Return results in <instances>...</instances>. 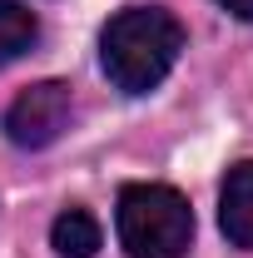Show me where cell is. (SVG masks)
<instances>
[{
	"label": "cell",
	"mask_w": 253,
	"mask_h": 258,
	"mask_svg": "<svg viewBox=\"0 0 253 258\" xmlns=\"http://www.w3.org/2000/svg\"><path fill=\"white\" fill-rule=\"evenodd\" d=\"M179 50H184V25L159 5H134L124 15H114L99 35L104 75L124 95H149L154 85H164Z\"/></svg>",
	"instance_id": "cell-1"
},
{
	"label": "cell",
	"mask_w": 253,
	"mask_h": 258,
	"mask_svg": "<svg viewBox=\"0 0 253 258\" xmlns=\"http://www.w3.org/2000/svg\"><path fill=\"white\" fill-rule=\"evenodd\" d=\"M114 224L129 258H184L194 243V209L169 184H129Z\"/></svg>",
	"instance_id": "cell-2"
},
{
	"label": "cell",
	"mask_w": 253,
	"mask_h": 258,
	"mask_svg": "<svg viewBox=\"0 0 253 258\" xmlns=\"http://www.w3.org/2000/svg\"><path fill=\"white\" fill-rule=\"evenodd\" d=\"M70 124V85L60 80H40L25 95H15V104L5 109V139L20 149H45L55 144Z\"/></svg>",
	"instance_id": "cell-3"
},
{
	"label": "cell",
	"mask_w": 253,
	"mask_h": 258,
	"mask_svg": "<svg viewBox=\"0 0 253 258\" xmlns=\"http://www.w3.org/2000/svg\"><path fill=\"white\" fill-rule=\"evenodd\" d=\"M219 224H223L233 248L253 253V159L228 169L223 194H219Z\"/></svg>",
	"instance_id": "cell-4"
},
{
	"label": "cell",
	"mask_w": 253,
	"mask_h": 258,
	"mask_svg": "<svg viewBox=\"0 0 253 258\" xmlns=\"http://www.w3.org/2000/svg\"><path fill=\"white\" fill-rule=\"evenodd\" d=\"M50 243H55V253H65V258H95L99 224L85 209H65L60 219H55V228H50Z\"/></svg>",
	"instance_id": "cell-5"
},
{
	"label": "cell",
	"mask_w": 253,
	"mask_h": 258,
	"mask_svg": "<svg viewBox=\"0 0 253 258\" xmlns=\"http://www.w3.org/2000/svg\"><path fill=\"white\" fill-rule=\"evenodd\" d=\"M35 35H40V20H35L30 10L20 0H0V64L20 60L35 45Z\"/></svg>",
	"instance_id": "cell-6"
},
{
	"label": "cell",
	"mask_w": 253,
	"mask_h": 258,
	"mask_svg": "<svg viewBox=\"0 0 253 258\" xmlns=\"http://www.w3.org/2000/svg\"><path fill=\"white\" fill-rule=\"evenodd\" d=\"M228 15H238V20H253V0H219Z\"/></svg>",
	"instance_id": "cell-7"
}]
</instances>
